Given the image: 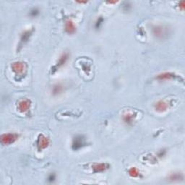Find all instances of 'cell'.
<instances>
[{"instance_id": "obj_3", "label": "cell", "mask_w": 185, "mask_h": 185, "mask_svg": "<svg viewBox=\"0 0 185 185\" xmlns=\"http://www.w3.org/2000/svg\"><path fill=\"white\" fill-rule=\"evenodd\" d=\"M167 28H165L163 26L161 25H158V26H155L153 28V35L156 37L160 38V39H162L164 36H166L167 35Z\"/></svg>"}, {"instance_id": "obj_4", "label": "cell", "mask_w": 185, "mask_h": 185, "mask_svg": "<svg viewBox=\"0 0 185 185\" xmlns=\"http://www.w3.org/2000/svg\"><path fill=\"white\" fill-rule=\"evenodd\" d=\"M31 102L28 99H22L18 102V109L19 111L23 113L28 111V109L31 107Z\"/></svg>"}, {"instance_id": "obj_2", "label": "cell", "mask_w": 185, "mask_h": 185, "mask_svg": "<svg viewBox=\"0 0 185 185\" xmlns=\"http://www.w3.org/2000/svg\"><path fill=\"white\" fill-rule=\"evenodd\" d=\"M11 68H12V71L18 75H22L26 71L25 64L22 62H13L11 65Z\"/></svg>"}, {"instance_id": "obj_12", "label": "cell", "mask_w": 185, "mask_h": 185, "mask_svg": "<svg viewBox=\"0 0 185 185\" xmlns=\"http://www.w3.org/2000/svg\"><path fill=\"white\" fill-rule=\"evenodd\" d=\"M68 58H69V54H68L67 53H64V54H62V55L60 56L57 62L58 67H62V65H65L66 62H67Z\"/></svg>"}, {"instance_id": "obj_11", "label": "cell", "mask_w": 185, "mask_h": 185, "mask_svg": "<svg viewBox=\"0 0 185 185\" xmlns=\"http://www.w3.org/2000/svg\"><path fill=\"white\" fill-rule=\"evenodd\" d=\"M135 117V115H134L133 113H126V114H124L123 120L124 122L130 124L133 123Z\"/></svg>"}, {"instance_id": "obj_14", "label": "cell", "mask_w": 185, "mask_h": 185, "mask_svg": "<svg viewBox=\"0 0 185 185\" xmlns=\"http://www.w3.org/2000/svg\"><path fill=\"white\" fill-rule=\"evenodd\" d=\"M170 179H171L172 181H179L180 179H183V175L182 173H173V174H171V177H170Z\"/></svg>"}, {"instance_id": "obj_7", "label": "cell", "mask_w": 185, "mask_h": 185, "mask_svg": "<svg viewBox=\"0 0 185 185\" xmlns=\"http://www.w3.org/2000/svg\"><path fill=\"white\" fill-rule=\"evenodd\" d=\"M65 28L66 32L69 34H73L76 31V27H75L74 22L72 21L71 20H67L65 22Z\"/></svg>"}, {"instance_id": "obj_13", "label": "cell", "mask_w": 185, "mask_h": 185, "mask_svg": "<svg viewBox=\"0 0 185 185\" xmlns=\"http://www.w3.org/2000/svg\"><path fill=\"white\" fill-rule=\"evenodd\" d=\"M129 174L132 177H137L139 176L140 172L138 169L136 167H132L131 169L129 170Z\"/></svg>"}, {"instance_id": "obj_8", "label": "cell", "mask_w": 185, "mask_h": 185, "mask_svg": "<svg viewBox=\"0 0 185 185\" xmlns=\"http://www.w3.org/2000/svg\"><path fill=\"white\" fill-rule=\"evenodd\" d=\"M92 169L95 172H103L109 168V166L106 163H96L92 166Z\"/></svg>"}, {"instance_id": "obj_1", "label": "cell", "mask_w": 185, "mask_h": 185, "mask_svg": "<svg viewBox=\"0 0 185 185\" xmlns=\"http://www.w3.org/2000/svg\"><path fill=\"white\" fill-rule=\"evenodd\" d=\"M18 135L15 133L4 134L1 136V143L3 145H10L18 140Z\"/></svg>"}, {"instance_id": "obj_5", "label": "cell", "mask_w": 185, "mask_h": 185, "mask_svg": "<svg viewBox=\"0 0 185 185\" xmlns=\"http://www.w3.org/2000/svg\"><path fill=\"white\" fill-rule=\"evenodd\" d=\"M154 107L156 111H158V112H164V111H166L168 108H169V104H168L166 101L160 100V101L156 102Z\"/></svg>"}, {"instance_id": "obj_6", "label": "cell", "mask_w": 185, "mask_h": 185, "mask_svg": "<svg viewBox=\"0 0 185 185\" xmlns=\"http://www.w3.org/2000/svg\"><path fill=\"white\" fill-rule=\"evenodd\" d=\"M49 145V140L43 135H40L38 140V147L40 150L46 148Z\"/></svg>"}, {"instance_id": "obj_16", "label": "cell", "mask_w": 185, "mask_h": 185, "mask_svg": "<svg viewBox=\"0 0 185 185\" xmlns=\"http://www.w3.org/2000/svg\"><path fill=\"white\" fill-rule=\"evenodd\" d=\"M179 4H181V5H180V6H179V7H182V9H184V1H182V2H181L179 3Z\"/></svg>"}, {"instance_id": "obj_9", "label": "cell", "mask_w": 185, "mask_h": 185, "mask_svg": "<svg viewBox=\"0 0 185 185\" xmlns=\"http://www.w3.org/2000/svg\"><path fill=\"white\" fill-rule=\"evenodd\" d=\"M85 144L84 143V140L82 139V137L81 136H79V137H75L74 141H73V148L75 150H77V149H79L80 148H82V146Z\"/></svg>"}, {"instance_id": "obj_10", "label": "cell", "mask_w": 185, "mask_h": 185, "mask_svg": "<svg viewBox=\"0 0 185 185\" xmlns=\"http://www.w3.org/2000/svg\"><path fill=\"white\" fill-rule=\"evenodd\" d=\"M175 77V75L171 72H163L158 75L157 79L159 80H169L173 79Z\"/></svg>"}, {"instance_id": "obj_15", "label": "cell", "mask_w": 185, "mask_h": 185, "mask_svg": "<svg viewBox=\"0 0 185 185\" xmlns=\"http://www.w3.org/2000/svg\"><path fill=\"white\" fill-rule=\"evenodd\" d=\"M62 90V86H60L59 84H56V86H54L53 88V94L54 95H58V94L60 93Z\"/></svg>"}]
</instances>
